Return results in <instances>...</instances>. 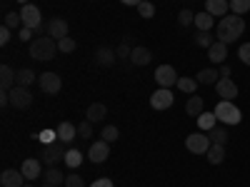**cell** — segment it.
<instances>
[{"instance_id": "obj_36", "label": "cell", "mask_w": 250, "mask_h": 187, "mask_svg": "<svg viewBox=\"0 0 250 187\" xmlns=\"http://www.w3.org/2000/svg\"><path fill=\"white\" fill-rule=\"evenodd\" d=\"M230 10L235 15H245L250 10V0H230Z\"/></svg>"}, {"instance_id": "obj_51", "label": "cell", "mask_w": 250, "mask_h": 187, "mask_svg": "<svg viewBox=\"0 0 250 187\" xmlns=\"http://www.w3.org/2000/svg\"><path fill=\"white\" fill-rule=\"evenodd\" d=\"M18 3H20V5H28V0H18Z\"/></svg>"}, {"instance_id": "obj_27", "label": "cell", "mask_w": 250, "mask_h": 187, "mask_svg": "<svg viewBox=\"0 0 250 187\" xmlns=\"http://www.w3.org/2000/svg\"><path fill=\"white\" fill-rule=\"evenodd\" d=\"M215 23V18L210 13H195V28L198 30H210Z\"/></svg>"}, {"instance_id": "obj_34", "label": "cell", "mask_w": 250, "mask_h": 187, "mask_svg": "<svg viewBox=\"0 0 250 187\" xmlns=\"http://www.w3.org/2000/svg\"><path fill=\"white\" fill-rule=\"evenodd\" d=\"M208 135H210V140H213L215 145H225V142H228V130H225V128H213Z\"/></svg>"}, {"instance_id": "obj_21", "label": "cell", "mask_w": 250, "mask_h": 187, "mask_svg": "<svg viewBox=\"0 0 250 187\" xmlns=\"http://www.w3.org/2000/svg\"><path fill=\"white\" fill-rule=\"evenodd\" d=\"M205 102H203V97L200 95H190L188 97V102H185V115H190V117H200L205 110Z\"/></svg>"}, {"instance_id": "obj_46", "label": "cell", "mask_w": 250, "mask_h": 187, "mask_svg": "<svg viewBox=\"0 0 250 187\" xmlns=\"http://www.w3.org/2000/svg\"><path fill=\"white\" fill-rule=\"evenodd\" d=\"M18 37L23 40V43H33V40H30V37H33V30H30V28H20V30H18Z\"/></svg>"}, {"instance_id": "obj_35", "label": "cell", "mask_w": 250, "mask_h": 187, "mask_svg": "<svg viewBox=\"0 0 250 187\" xmlns=\"http://www.w3.org/2000/svg\"><path fill=\"white\" fill-rule=\"evenodd\" d=\"M178 23H180L183 28L193 25V23H195V13H193V10H188V8H185V10H180V13H178Z\"/></svg>"}, {"instance_id": "obj_9", "label": "cell", "mask_w": 250, "mask_h": 187, "mask_svg": "<svg viewBox=\"0 0 250 187\" xmlns=\"http://www.w3.org/2000/svg\"><path fill=\"white\" fill-rule=\"evenodd\" d=\"M155 82L160 88H173V85H178V73H175V68L173 65H160V68H155Z\"/></svg>"}, {"instance_id": "obj_3", "label": "cell", "mask_w": 250, "mask_h": 187, "mask_svg": "<svg viewBox=\"0 0 250 187\" xmlns=\"http://www.w3.org/2000/svg\"><path fill=\"white\" fill-rule=\"evenodd\" d=\"M215 117L223 122V125H238L243 120V112L235 108V102L230 100H220L215 105Z\"/></svg>"}, {"instance_id": "obj_49", "label": "cell", "mask_w": 250, "mask_h": 187, "mask_svg": "<svg viewBox=\"0 0 250 187\" xmlns=\"http://www.w3.org/2000/svg\"><path fill=\"white\" fill-rule=\"evenodd\" d=\"M220 77H230V65H225V62H223V65H220Z\"/></svg>"}, {"instance_id": "obj_41", "label": "cell", "mask_w": 250, "mask_h": 187, "mask_svg": "<svg viewBox=\"0 0 250 187\" xmlns=\"http://www.w3.org/2000/svg\"><path fill=\"white\" fill-rule=\"evenodd\" d=\"M38 137H40V142H43V145H50V142H55V137H58V130H50V128H48V130H43V132H40Z\"/></svg>"}, {"instance_id": "obj_6", "label": "cell", "mask_w": 250, "mask_h": 187, "mask_svg": "<svg viewBox=\"0 0 250 187\" xmlns=\"http://www.w3.org/2000/svg\"><path fill=\"white\" fill-rule=\"evenodd\" d=\"M10 105H13L15 110H28V108L33 105V95H30V90L23 88V85H15V88L10 90Z\"/></svg>"}, {"instance_id": "obj_5", "label": "cell", "mask_w": 250, "mask_h": 187, "mask_svg": "<svg viewBox=\"0 0 250 187\" xmlns=\"http://www.w3.org/2000/svg\"><path fill=\"white\" fill-rule=\"evenodd\" d=\"M65 142H50V145H45L43 148V152H40V160H43L45 165H50V168H55V162H60V160H65Z\"/></svg>"}, {"instance_id": "obj_43", "label": "cell", "mask_w": 250, "mask_h": 187, "mask_svg": "<svg viewBox=\"0 0 250 187\" xmlns=\"http://www.w3.org/2000/svg\"><path fill=\"white\" fill-rule=\"evenodd\" d=\"M65 187H85V182H83L80 175H68L65 177Z\"/></svg>"}, {"instance_id": "obj_15", "label": "cell", "mask_w": 250, "mask_h": 187, "mask_svg": "<svg viewBox=\"0 0 250 187\" xmlns=\"http://www.w3.org/2000/svg\"><path fill=\"white\" fill-rule=\"evenodd\" d=\"M115 60H118V53L113 48H98L95 50V65H100V68L115 65Z\"/></svg>"}, {"instance_id": "obj_29", "label": "cell", "mask_w": 250, "mask_h": 187, "mask_svg": "<svg viewBox=\"0 0 250 187\" xmlns=\"http://www.w3.org/2000/svg\"><path fill=\"white\" fill-rule=\"evenodd\" d=\"M62 162H65L70 170H75V168H80V162H83V152L78 148H73V150L65 152V160H62Z\"/></svg>"}, {"instance_id": "obj_10", "label": "cell", "mask_w": 250, "mask_h": 187, "mask_svg": "<svg viewBox=\"0 0 250 187\" xmlns=\"http://www.w3.org/2000/svg\"><path fill=\"white\" fill-rule=\"evenodd\" d=\"M215 93H218V97L220 100H235L238 97V85H235V80L233 77H220L218 82H215Z\"/></svg>"}, {"instance_id": "obj_31", "label": "cell", "mask_w": 250, "mask_h": 187, "mask_svg": "<svg viewBox=\"0 0 250 187\" xmlns=\"http://www.w3.org/2000/svg\"><path fill=\"white\" fill-rule=\"evenodd\" d=\"M15 80H18V85L28 88V85H33V82H35V73H33L30 68H23V70H18Z\"/></svg>"}, {"instance_id": "obj_14", "label": "cell", "mask_w": 250, "mask_h": 187, "mask_svg": "<svg viewBox=\"0 0 250 187\" xmlns=\"http://www.w3.org/2000/svg\"><path fill=\"white\" fill-rule=\"evenodd\" d=\"M0 185L3 187H23L25 185V175L20 170H3V175H0Z\"/></svg>"}, {"instance_id": "obj_44", "label": "cell", "mask_w": 250, "mask_h": 187, "mask_svg": "<svg viewBox=\"0 0 250 187\" xmlns=\"http://www.w3.org/2000/svg\"><path fill=\"white\" fill-rule=\"evenodd\" d=\"M10 37H13V30L3 25V28H0V45H8V43H10Z\"/></svg>"}, {"instance_id": "obj_32", "label": "cell", "mask_w": 250, "mask_h": 187, "mask_svg": "<svg viewBox=\"0 0 250 187\" xmlns=\"http://www.w3.org/2000/svg\"><path fill=\"white\" fill-rule=\"evenodd\" d=\"M3 25L10 28V30H20V28H23V18H20V13H5Z\"/></svg>"}, {"instance_id": "obj_11", "label": "cell", "mask_w": 250, "mask_h": 187, "mask_svg": "<svg viewBox=\"0 0 250 187\" xmlns=\"http://www.w3.org/2000/svg\"><path fill=\"white\" fill-rule=\"evenodd\" d=\"M108 155H110V142H105V140H95V142L90 145V150H88V160H90L93 165L105 162Z\"/></svg>"}, {"instance_id": "obj_40", "label": "cell", "mask_w": 250, "mask_h": 187, "mask_svg": "<svg viewBox=\"0 0 250 187\" xmlns=\"http://www.w3.org/2000/svg\"><path fill=\"white\" fill-rule=\"evenodd\" d=\"M58 50L60 53H73L75 50V40L68 35V37H62V40H58Z\"/></svg>"}, {"instance_id": "obj_2", "label": "cell", "mask_w": 250, "mask_h": 187, "mask_svg": "<svg viewBox=\"0 0 250 187\" xmlns=\"http://www.w3.org/2000/svg\"><path fill=\"white\" fill-rule=\"evenodd\" d=\"M55 53H60L58 50V40L50 37V35H40V37H35L30 43V57H35V60H43V62L53 60Z\"/></svg>"}, {"instance_id": "obj_37", "label": "cell", "mask_w": 250, "mask_h": 187, "mask_svg": "<svg viewBox=\"0 0 250 187\" xmlns=\"http://www.w3.org/2000/svg\"><path fill=\"white\" fill-rule=\"evenodd\" d=\"M138 15H140V18H145V20L153 18V15H155V5H153V3H148V0H143V3L138 5Z\"/></svg>"}, {"instance_id": "obj_12", "label": "cell", "mask_w": 250, "mask_h": 187, "mask_svg": "<svg viewBox=\"0 0 250 187\" xmlns=\"http://www.w3.org/2000/svg\"><path fill=\"white\" fill-rule=\"evenodd\" d=\"M20 18H23V28L38 30V25H40V10H38V5H33V3L23 5V8H20Z\"/></svg>"}, {"instance_id": "obj_8", "label": "cell", "mask_w": 250, "mask_h": 187, "mask_svg": "<svg viewBox=\"0 0 250 187\" xmlns=\"http://www.w3.org/2000/svg\"><path fill=\"white\" fill-rule=\"evenodd\" d=\"M175 95L170 93V88H158L153 95H150V108L153 110H168L173 105Z\"/></svg>"}, {"instance_id": "obj_50", "label": "cell", "mask_w": 250, "mask_h": 187, "mask_svg": "<svg viewBox=\"0 0 250 187\" xmlns=\"http://www.w3.org/2000/svg\"><path fill=\"white\" fill-rule=\"evenodd\" d=\"M120 3H123V5H140L143 0H120Z\"/></svg>"}, {"instance_id": "obj_33", "label": "cell", "mask_w": 250, "mask_h": 187, "mask_svg": "<svg viewBox=\"0 0 250 187\" xmlns=\"http://www.w3.org/2000/svg\"><path fill=\"white\" fill-rule=\"evenodd\" d=\"M195 85H198V80H193V77H178V90L180 93L195 95Z\"/></svg>"}, {"instance_id": "obj_19", "label": "cell", "mask_w": 250, "mask_h": 187, "mask_svg": "<svg viewBox=\"0 0 250 187\" xmlns=\"http://www.w3.org/2000/svg\"><path fill=\"white\" fill-rule=\"evenodd\" d=\"M208 57H210V62H215V65H223L225 57H228V45L220 43V40H215V43L208 48Z\"/></svg>"}, {"instance_id": "obj_39", "label": "cell", "mask_w": 250, "mask_h": 187, "mask_svg": "<svg viewBox=\"0 0 250 187\" xmlns=\"http://www.w3.org/2000/svg\"><path fill=\"white\" fill-rule=\"evenodd\" d=\"M78 137H83V140H90V137H93V122H90V120H85V122L78 125Z\"/></svg>"}, {"instance_id": "obj_23", "label": "cell", "mask_w": 250, "mask_h": 187, "mask_svg": "<svg viewBox=\"0 0 250 187\" xmlns=\"http://www.w3.org/2000/svg\"><path fill=\"white\" fill-rule=\"evenodd\" d=\"M195 80L200 82V85H215V82L220 80V70H215V68H203V70L195 75Z\"/></svg>"}, {"instance_id": "obj_13", "label": "cell", "mask_w": 250, "mask_h": 187, "mask_svg": "<svg viewBox=\"0 0 250 187\" xmlns=\"http://www.w3.org/2000/svg\"><path fill=\"white\" fill-rule=\"evenodd\" d=\"M40 162H43V160H35V157L23 160V165H20V172L25 175V180H28V182H33L35 177H43V170H40Z\"/></svg>"}, {"instance_id": "obj_52", "label": "cell", "mask_w": 250, "mask_h": 187, "mask_svg": "<svg viewBox=\"0 0 250 187\" xmlns=\"http://www.w3.org/2000/svg\"><path fill=\"white\" fill-rule=\"evenodd\" d=\"M43 187H53V185H48V182H45V185H43Z\"/></svg>"}, {"instance_id": "obj_26", "label": "cell", "mask_w": 250, "mask_h": 187, "mask_svg": "<svg viewBox=\"0 0 250 187\" xmlns=\"http://www.w3.org/2000/svg\"><path fill=\"white\" fill-rule=\"evenodd\" d=\"M65 177H68V175H62V172H60V170H55V168H50V170H45V172H43V180H45L48 185H53V187L62 185V182H65Z\"/></svg>"}, {"instance_id": "obj_47", "label": "cell", "mask_w": 250, "mask_h": 187, "mask_svg": "<svg viewBox=\"0 0 250 187\" xmlns=\"http://www.w3.org/2000/svg\"><path fill=\"white\" fill-rule=\"evenodd\" d=\"M90 187H113V180L110 177H98Z\"/></svg>"}, {"instance_id": "obj_20", "label": "cell", "mask_w": 250, "mask_h": 187, "mask_svg": "<svg viewBox=\"0 0 250 187\" xmlns=\"http://www.w3.org/2000/svg\"><path fill=\"white\" fill-rule=\"evenodd\" d=\"M228 10H230V3L228 0H205V13H210L213 18H225Z\"/></svg>"}, {"instance_id": "obj_25", "label": "cell", "mask_w": 250, "mask_h": 187, "mask_svg": "<svg viewBox=\"0 0 250 187\" xmlns=\"http://www.w3.org/2000/svg\"><path fill=\"white\" fill-rule=\"evenodd\" d=\"M208 155V162H210V165H220L223 160H225V145H210V150H208L205 152Z\"/></svg>"}, {"instance_id": "obj_48", "label": "cell", "mask_w": 250, "mask_h": 187, "mask_svg": "<svg viewBox=\"0 0 250 187\" xmlns=\"http://www.w3.org/2000/svg\"><path fill=\"white\" fill-rule=\"evenodd\" d=\"M0 105H10V93H5V90H0Z\"/></svg>"}, {"instance_id": "obj_18", "label": "cell", "mask_w": 250, "mask_h": 187, "mask_svg": "<svg viewBox=\"0 0 250 187\" xmlns=\"http://www.w3.org/2000/svg\"><path fill=\"white\" fill-rule=\"evenodd\" d=\"M150 60H153V53L148 48H143V45H135L133 48V55H130V62L138 68H145V65H150Z\"/></svg>"}, {"instance_id": "obj_45", "label": "cell", "mask_w": 250, "mask_h": 187, "mask_svg": "<svg viewBox=\"0 0 250 187\" xmlns=\"http://www.w3.org/2000/svg\"><path fill=\"white\" fill-rule=\"evenodd\" d=\"M115 53H118V57H130V55H133V48H130L128 43H123V45H118Z\"/></svg>"}, {"instance_id": "obj_17", "label": "cell", "mask_w": 250, "mask_h": 187, "mask_svg": "<svg viewBox=\"0 0 250 187\" xmlns=\"http://www.w3.org/2000/svg\"><path fill=\"white\" fill-rule=\"evenodd\" d=\"M15 70L10 68V65H3L0 68V90H5V93H10L15 85H18V80H15Z\"/></svg>"}, {"instance_id": "obj_42", "label": "cell", "mask_w": 250, "mask_h": 187, "mask_svg": "<svg viewBox=\"0 0 250 187\" xmlns=\"http://www.w3.org/2000/svg\"><path fill=\"white\" fill-rule=\"evenodd\" d=\"M238 57H240V62L250 65V43H243V45L238 48Z\"/></svg>"}, {"instance_id": "obj_24", "label": "cell", "mask_w": 250, "mask_h": 187, "mask_svg": "<svg viewBox=\"0 0 250 187\" xmlns=\"http://www.w3.org/2000/svg\"><path fill=\"white\" fill-rule=\"evenodd\" d=\"M105 115H108V108L103 105V102H93V105L88 108V112H85V120H90V122H103V120H105Z\"/></svg>"}, {"instance_id": "obj_38", "label": "cell", "mask_w": 250, "mask_h": 187, "mask_svg": "<svg viewBox=\"0 0 250 187\" xmlns=\"http://www.w3.org/2000/svg\"><path fill=\"white\" fill-rule=\"evenodd\" d=\"M100 140L115 142V140H118V128H115V125H105V128H103V132H100Z\"/></svg>"}, {"instance_id": "obj_1", "label": "cell", "mask_w": 250, "mask_h": 187, "mask_svg": "<svg viewBox=\"0 0 250 187\" xmlns=\"http://www.w3.org/2000/svg\"><path fill=\"white\" fill-rule=\"evenodd\" d=\"M243 33H245V20H243V15H235V13H233V15H225V18L218 20L215 37L220 40V43L230 45V43H235Z\"/></svg>"}, {"instance_id": "obj_16", "label": "cell", "mask_w": 250, "mask_h": 187, "mask_svg": "<svg viewBox=\"0 0 250 187\" xmlns=\"http://www.w3.org/2000/svg\"><path fill=\"white\" fill-rule=\"evenodd\" d=\"M48 35H50V37H55V40L68 37V20H62V18H53L50 23H48Z\"/></svg>"}, {"instance_id": "obj_28", "label": "cell", "mask_w": 250, "mask_h": 187, "mask_svg": "<svg viewBox=\"0 0 250 187\" xmlns=\"http://www.w3.org/2000/svg\"><path fill=\"white\" fill-rule=\"evenodd\" d=\"M215 112H203L200 117H198V128L203 130V132H210L213 128H215Z\"/></svg>"}, {"instance_id": "obj_22", "label": "cell", "mask_w": 250, "mask_h": 187, "mask_svg": "<svg viewBox=\"0 0 250 187\" xmlns=\"http://www.w3.org/2000/svg\"><path fill=\"white\" fill-rule=\"evenodd\" d=\"M75 135H78V128H75L73 122L65 120V122H60V125H58V140H60V142H73Z\"/></svg>"}, {"instance_id": "obj_4", "label": "cell", "mask_w": 250, "mask_h": 187, "mask_svg": "<svg viewBox=\"0 0 250 187\" xmlns=\"http://www.w3.org/2000/svg\"><path fill=\"white\" fill-rule=\"evenodd\" d=\"M210 145H213V140H210V135L208 132H193V135H188V140H185V148L190 150L193 155H205L208 150H210Z\"/></svg>"}, {"instance_id": "obj_7", "label": "cell", "mask_w": 250, "mask_h": 187, "mask_svg": "<svg viewBox=\"0 0 250 187\" xmlns=\"http://www.w3.org/2000/svg\"><path fill=\"white\" fill-rule=\"evenodd\" d=\"M38 88L45 95H58L60 88H62V80L55 73H43V75H38Z\"/></svg>"}, {"instance_id": "obj_30", "label": "cell", "mask_w": 250, "mask_h": 187, "mask_svg": "<svg viewBox=\"0 0 250 187\" xmlns=\"http://www.w3.org/2000/svg\"><path fill=\"white\" fill-rule=\"evenodd\" d=\"M215 40H218V37H215V35H210V30H200V33L195 35V45L208 50V48H210V45L215 43Z\"/></svg>"}, {"instance_id": "obj_53", "label": "cell", "mask_w": 250, "mask_h": 187, "mask_svg": "<svg viewBox=\"0 0 250 187\" xmlns=\"http://www.w3.org/2000/svg\"><path fill=\"white\" fill-rule=\"evenodd\" d=\"M23 187H30V185H23Z\"/></svg>"}]
</instances>
